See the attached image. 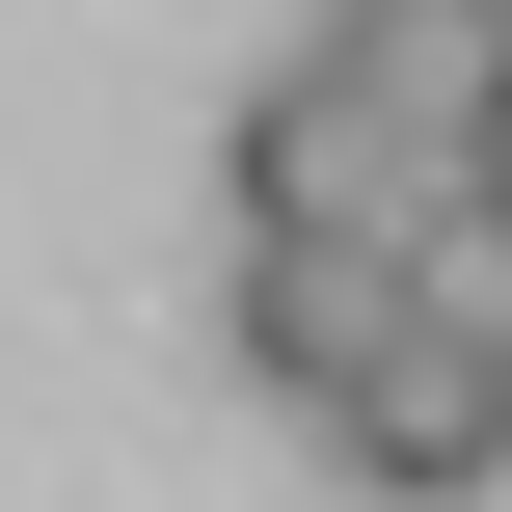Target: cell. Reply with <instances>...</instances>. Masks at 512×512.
I'll return each instance as SVG.
<instances>
[{"mask_svg": "<svg viewBox=\"0 0 512 512\" xmlns=\"http://www.w3.org/2000/svg\"><path fill=\"white\" fill-rule=\"evenodd\" d=\"M324 432H351V486H486L512 459V270H432V297L351 351Z\"/></svg>", "mask_w": 512, "mask_h": 512, "instance_id": "cell-2", "label": "cell"}, {"mask_svg": "<svg viewBox=\"0 0 512 512\" xmlns=\"http://www.w3.org/2000/svg\"><path fill=\"white\" fill-rule=\"evenodd\" d=\"M324 27H378V0H324Z\"/></svg>", "mask_w": 512, "mask_h": 512, "instance_id": "cell-5", "label": "cell"}, {"mask_svg": "<svg viewBox=\"0 0 512 512\" xmlns=\"http://www.w3.org/2000/svg\"><path fill=\"white\" fill-rule=\"evenodd\" d=\"M432 270H459V243H243V297H216V324H243V378L351 405V351H378V324H405Z\"/></svg>", "mask_w": 512, "mask_h": 512, "instance_id": "cell-3", "label": "cell"}, {"mask_svg": "<svg viewBox=\"0 0 512 512\" xmlns=\"http://www.w3.org/2000/svg\"><path fill=\"white\" fill-rule=\"evenodd\" d=\"M459 216H486V189H459L351 54H270V81H243V243H459Z\"/></svg>", "mask_w": 512, "mask_h": 512, "instance_id": "cell-1", "label": "cell"}, {"mask_svg": "<svg viewBox=\"0 0 512 512\" xmlns=\"http://www.w3.org/2000/svg\"><path fill=\"white\" fill-rule=\"evenodd\" d=\"M459 189H486V243H512V108H486V162H459Z\"/></svg>", "mask_w": 512, "mask_h": 512, "instance_id": "cell-4", "label": "cell"}]
</instances>
